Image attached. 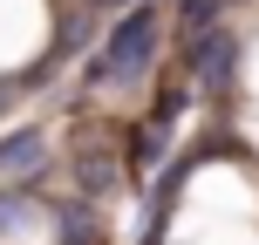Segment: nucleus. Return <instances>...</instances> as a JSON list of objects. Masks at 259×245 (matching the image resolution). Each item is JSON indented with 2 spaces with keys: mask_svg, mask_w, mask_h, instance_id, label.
Masks as SVG:
<instances>
[{
  "mask_svg": "<svg viewBox=\"0 0 259 245\" xmlns=\"http://www.w3.org/2000/svg\"><path fill=\"white\" fill-rule=\"evenodd\" d=\"M150 34H157V27H150V14H137V21H130L123 34H116V55H109V62H103V82H116V75H130V68L143 62V48H150Z\"/></svg>",
  "mask_w": 259,
  "mask_h": 245,
  "instance_id": "obj_1",
  "label": "nucleus"
}]
</instances>
